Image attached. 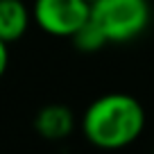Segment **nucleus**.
<instances>
[{
  "mask_svg": "<svg viewBox=\"0 0 154 154\" xmlns=\"http://www.w3.org/2000/svg\"><path fill=\"white\" fill-rule=\"evenodd\" d=\"M145 129V109L129 93H106L88 104L82 116V134L100 149H122Z\"/></svg>",
  "mask_w": 154,
  "mask_h": 154,
  "instance_id": "nucleus-1",
  "label": "nucleus"
},
{
  "mask_svg": "<svg viewBox=\"0 0 154 154\" xmlns=\"http://www.w3.org/2000/svg\"><path fill=\"white\" fill-rule=\"evenodd\" d=\"M149 0H95L91 20L104 32L109 43H125L145 32L149 25Z\"/></svg>",
  "mask_w": 154,
  "mask_h": 154,
  "instance_id": "nucleus-2",
  "label": "nucleus"
},
{
  "mask_svg": "<svg viewBox=\"0 0 154 154\" xmlns=\"http://www.w3.org/2000/svg\"><path fill=\"white\" fill-rule=\"evenodd\" d=\"M88 18V0H34L32 7V20L50 36L70 38Z\"/></svg>",
  "mask_w": 154,
  "mask_h": 154,
  "instance_id": "nucleus-3",
  "label": "nucleus"
},
{
  "mask_svg": "<svg viewBox=\"0 0 154 154\" xmlns=\"http://www.w3.org/2000/svg\"><path fill=\"white\" fill-rule=\"evenodd\" d=\"M34 129L45 140H63L75 129V116L63 104H48L34 116Z\"/></svg>",
  "mask_w": 154,
  "mask_h": 154,
  "instance_id": "nucleus-4",
  "label": "nucleus"
},
{
  "mask_svg": "<svg viewBox=\"0 0 154 154\" xmlns=\"http://www.w3.org/2000/svg\"><path fill=\"white\" fill-rule=\"evenodd\" d=\"M32 11L23 0H0V38L5 43H14L27 32Z\"/></svg>",
  "mask_w": 154,
  "mask_h": 154,
  "instance_id": "nucleus-5",
  "label": "nucleus"
},
{
  "mask_svg": "<svg viewBox=\"0 0 154 154\" xmlns=\"http://www.w3.org/2000/svg\"><path fill=\"white\" fill-rule=\"evenodd\" d=\"M70 38H72V45H75L79 52H97V50H102L106 43H109L106 36H104V32H102L91 18L77 29Z\"/></svg>",
  "mask_w": 154,
  "mask_h": 154,
  "instance_id": "nucleus-6",
  "label": "nucleus"
},
{
  "mask_svg": "<svg viewBox=\"0 0 154 154\" xmlns=\"http://www.w3.org/2000/svg\"><path fill=\"white\" fill-rule=\"evenodd\" d=\"M7 45H9V43H5V41L0 38V77L5 75L7 63H9V50H7Z\"/></svg>",
  "mask_w": 154,
  "mask_h": 154,
  "instance_id": "nucleus-7",
  "label": "nucleus"
},
{
  "mask_svg": "<svg viewBox=\"0 0 154 154\" xmlns=\"http://www.w3.org/2000/svg\"><path fill=\"white\" fill-rule=\"evenodd\" d=\"M88 2H95V0H88Z\"/></svg>",
  "mask_w": 154,
  "mask_h": 154,
  "instance_id": "nucleus-8",
  "label": "nucleus"
}]
</instances>
